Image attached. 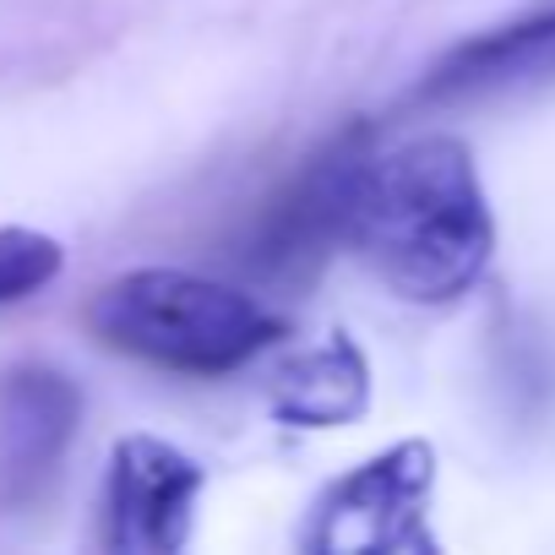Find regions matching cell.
Listing matches in <instances>:
<instances>
[{"instance_id": "3957f363", "label": "cell", "mask_w": 555, "mask_h": 555, "mask_svg": "<svg viewBox=\"0 0 555 555\" xmlns=\"http://www.w3.org/2000/svg\"><path fill=\"white\" fill-rule=\"evenodd\" d=\"M430 495H436V447L409 436L349 474H338L317 501L300 544L311 555H430Z\"/></svg>"}, {"instance_id": "6da1fadb", "label": "cell", "mask_w": 555, "mask_h": 555, "mask_svg": "<svg viewBox=\"0 0 555 555\" xmlns=\"http://www.w3.org/2000/svg\"><path fill=\"white\" fill-rule=\"evenodd\" d=\"M344 245L409 306L463 300L495 256V218L468 142L436 131L371 153Z\"/></svg>"}, {"instance_id": "5b68a950", "label": "cell", "mask_w": 555, "mask_h": 555, "mask_svg": "<svg viewBox=\"0 0 555 555\" xmlns=\"http://www.w3.org/2000/svg\"><path fill=\"white\" fill-rule=\"evenodd\" d=\"M207 468L164 436H120L99 490V544L109 555H175L191 544Z\"/></svg>"}, {"instance_id": "ba28073f", "label": "cell", "mask_w": 555, "mask_h": 555, "mask_svg": "<svg viewBox=\"0 0 555 555\" xmlns=\"http://www.w3.org/2000/svg\"><path fill=\"white\" fill-rule=\"evenodd\" d=\"M371 409V360L349 333L289 354L267 376V414L289 430H338Z\"/></svg>"}, {"instance_id": "9c48e42d", "label": "cell", "mask_w": 555, "mask_h": 555, "mask_svg": "<svg viewBox=\"0 0 555 555\" xmlns=\"http://www.w3.org/2000/svg\"><path fill=\"white\" fill-rule=\"evenodd\" d=\"M66 267V245L44 229L7 223L0 229V306H17L39 289H50Z\"/></svg>"}, {"instance_id": "52a82bcc", "label": "cell", "mask_w": 555, "mask_h": 555, "mask_svg": "<svg viewBox=\"0 0 555 555\" xmlns=\"http://www.w3.org/2000/svg\"><path fill=\"white\" fill-rule=\"evenodd\" d=\"M550 77H555V0L452 44L425 72L420 99L425 104H463V99L517 93V88H533Z\"/></svg>"}, {"instance_id": "277c9868", "label": "cell", "mask_w": 555, "mask_h": 555, "mask_svg": "<svg viewBox=\"0 0 555 555\" xmlns=\"http://www.w3.org/2000/svg\"><path fill=\"white\" fill-rule=\"evenodd\" d=\"M371 158V126H349L333 142H322L300 175L267 202V212L250 223L245 256L240 267L261 284H311V278L333 261V250H344L349 240V207H354V185L360 169Z\"/></svg>"}, {"instance_id": "7a4b0ae2", "label": "cell", "mask_w": 555, "mask_h": 555, "mask_svg": "<svg viewBox=\"0 0 555 555\" xmlns=\"http://www.w3.org/2000/svg\"><path fill=\"white\" fill-rule=\"evenodd\" d=\"M88 327L104 349L180 376H229L289 333L261 295L185 267L120 272L88 300Z\"/></svg>"}, {"instance_id": "8992f818", "label": "cell", "mask_w": 555, "mask_h": 555, "mask_svg": "<svg viewBox=\"0 0 555 555\" xmlns=\"http://www.w3.org/2000/svg\"><path fill=\"white\" fill-rule=\"evenodd\" d=\"M82 425V392L55 365L0 371V506H28L66 463Z\"/></svg>"}]
</instances>
